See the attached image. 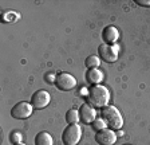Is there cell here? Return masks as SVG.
<instances>
[{
  "label": "cell",
  "instance_id": "6da1fadb",
  "mask_svg": "<svg viewBox=\"0 0 150 145\" xmlns=\"http://www.w3.org/2000/svg\"><path fill=\"white\" fill-rule=\"evenodd\" d=\"M87 101L94 107H105L109 105L110 93L103 85H93L87 90Z\"/></svg>",
  "mask_w": 150,
  "mask_h": 145
},
{
  "label": "cell",
  "instance_id": "7a4b0ae2",
  "mask_svg": "<svg viewBox=\"0 0 150 145\" xmlns=\"http://www.w3.org/2000/svg\"><path fill=\"white\" fill-rule=\"evenodd\" d=\"M102 118L107 124L110 129H121L123 125V118H122L119 110L112 105H107L102 109Z\"/></svg>",
  "mask_w": 150,
  "mask_h": 145
},
{
  "label": "cell",
  "instance_id": "3957f363",
  "mask_svg": "<svg viewBox=\"0 0 150 145\" xmlns=\"http://www.w3.org/2000/svg\"><path fill=\"white\" fill-rule=\"evenodd\" d=\"M82 139V129L78 124H71L63 130L62 141L64 145H76Z\"/></svg>",
  "mask_w": 150,
  "mask_h": 145
},
{
  "label": "cell",
  "instance_id": "277c9868",
  "mask_svg": "<svg viewBox=\"0 0 150 145\" xmlns=\"http://www.w3.org/2000/svg\"><path fill=\"white\" fill-rule=\"evenodd\" d=\"M98 53H99V58L102 60L107 63H112L115 62L117 58H118L119 54V46L118 44H106L103 43L99 46L98 48Z\"/></svg>",
  "mask_w": 150,
  "mask_h": 145
},
{
  "label": "cell",
  "instance_id": "5b68a950",
  "mask_svg": "<svg viewBox=\"0 0 150 145\" xmlns=\"http://www.w3.org/2000/svg\"><path fill=\"white\" fill-rule=\"evenodd\" d=\"M55 86L62 92H69L76 86V79L69 72H59L56 75Z\"/></svg>",
  "mask_w": 150,
  "mask_h": 145
},
{
  "label": "cell",
  "instance_id": "8992f818",
  "mask_svg": "<svg viewBox=\"0 0 150 145\" xmlns=\"http://www.w3.org/2000/svg\"><path fill=\"white\" fill-rule=\"evenodd\" d=\"M32 110H34V106L28 102H18L15 106L11 109V116L16 120H25L32 114Z\"/></svg>",
  "mask_w": 150,
  "mask_h": 145
},
{
  "label": "cell",
  "instance_id": "52a82bcc",
  "mask_svg": "<svg viewBox=\"0 0 150 145\" xmlns=\"http://www.w3.org/2000/svg\"><path fill=\"white\" fill-rule=\"evenodd\" d=\"M51 101V95L46 90H38L32 94L31 97V105L34 106V109H43Z\"/></svg>",
  "mask_w": 150,
  "mask_h": 145
},
{
  "label": "cell",
  "instance_id": "ba28073f",
  "mask_svg": "<svg viewBox=\"0 0 150 145\" xmlns=\"http://www.w3.org/2000/svg\"><path fill=\"white\" fill-rule=\"evenodd\" d=\"M117 133L112 129H102L99 132H97L95 134V141L99 145H114L117 141Z\"/></svg>",
  "mask_w": 150,
  "mask_h": 145
},
{
  "label": "cell",
  "instance_id": "9c48e42d",
  "mask_svg": "<svg viewBox=\"0 0 150 145\" xmlns=\"http://www.w3.org/2000/svg\"><path fill=\"white\" fill-rule=\"evenodd\" d=\"M79 117L84 124H93L97 118V112L90 104H83L79 109Z\"/></svg>",
  "mask_w": 150,
  "mask_h": 145
},
{
  "label": "cell",
  "instance_id": "30bf717a",
  "mask_svg": "<svg viewBox=\"0 0 150 145\" xmlns=\"http://www.w3.org/2000/svg\"><path fill=\"white\" fill-rule=\"evenodd\" d=\"M102 39L106 44H115V42L119 39V31L114 26H107L102 31Z\"/></svg>",
  "mask_w": 150,
  "mask_h": 145
},
{
  "label": "cell",
  "instance_id": "8fae6325",
  "mask_svg": "<svg viewBox=\"0 0 150 145\" xmlns=\"http://www.w3.org/2000/svg\"><path fill=\"white\" fill-rule=\"evenodd\" d=\"M86 79L91 85H100V82L103 81V72L99 69H88Z\"/></svg>",
  "mask_w": 150,
  "mask_h": 145
},
{
  "label": "cell",
  "instance_id": "7c38bea8",
  "mask_svg": "<svg viewBox=\"0 0 150 145\" xmlns=\"http://www.w3.org/2000/svg\"><path fill=\"white\" fill-rule=\"evenodd\" d=\"M35 145H54V140L50 133L39 132L35 136Z\"/></svg>",
  "mask_w": 150,
  "mask_h": 145
},
{
  "label": "cell",
  "instance_id": "4fadbf2b",
  "mask_svg": "<svg viewBox=\"0 0 150 145\" xmlns=\"http://www.w3.org/2000/svg\"><path fill=\"white\" fill-rule=\"evenodd\" d=\"M84 65H86L87 69H99L100 58L97 57V55H90V57H87V59L84 60Z\"/></svg>",
  "mask_w": 150,
  "mask_h": 145
},
{
  "label": "cell",
  "instance_id": "5bb4252c",
  "mask_svg": "<svg viewBox=\"0 0 150 145\" xmlns=\"http://www.w3.org/2000/svg\"><path fill=\"white\" fill-rule=\"evenodd\" d=\"M79 110H76V109H70L67 113H66V121H67V124H78L79 121Z\"/></svg>",
  "mask_w": 150,
  "mask_h": 145
},
{
  "label": "cell",
  "instance_id": "9a60e30c",
  "mask_svg": "<svg viewBox=\"0 0 150 145\" xmlns=\"http://www.w3.org/2000/svg\"><path fill=\"white\" fill-rule=\"evenodd\" d=\"M9 141L12 142L13 145L20 144V142L23 141V134L20 132H12L9 134Z\"/></svg>",
  "mask_w": 150,
  "mask_h": 145
},
{
  "label": "cell",
  "instance_id": "2e32d148",
  "mask_svg": "<svg viewBox=\"0 0 150 145\" xmlns=\"http://www.w3.org/2000/svg\"><path fill=\"white\" fill-rule=\"evenodd\" d=\"M106 126H107V124L105 122L103 118H95V121L93 122V128L97 130V132H99V130H102V129H106Z\"/></svg>",
  "mask_w": 150,
  "mask_h": 145
},
{
  "label": "cell",
  "instance_id": "e0dca14e",
  "mask_svg": "<svg viewBox=\"0 0 150 145\" xmlns=\"http://www.w3.org/2000/svg\"><path fill=\"white\" fill-rule=\"evenodd\" d=\"M18 18H19V15L16 12L8 11V12H6L3 16H1V20H3V22H13V20H16Z\"/></svg>",
  "mask_w": 150,
  "mask_h": 145
},
{
  "label": "cell",
  "instance_id": "ac0fdd59",
  "mask_svg": "<svg viewBox=\"0 0 150 145\" xmlns=\"http://www.w3.org/2000/svg\"><path fill=\"white\" fill-rule=\"evenodd\" d=\"M44 81H46L47 83H55L56 75L55 74H52V72H47L46 75H44Z\"/></svg>",
  "mask_w": 150,
  "mask_h": 145
},
{
  "label": "cell",
  "instance_id": "d6986e66",
  "mask_svg": "<svg viewBox=\"0 0 150 145\" xmlns=\"http://www.w3.org/2000/svg\"><path fill=\"white\" fill-rule=\"evenodd\" d=\"M139 6H145V7H150V0H137L135 1Z\"/></svg>",
  "mask_w": 150,
  "mask_h": 145
},
{
  "label": "cell",
  "instance_id": "ffe728a7",
  "mask_svg": "<svg viewBox=\"0 0 150 145\" xmlns=\"http://www.w3.org/2000/svg\"><path fill=\"white\" fill-rule=\"evenodd\" d=\"M123 134H125V133H123V130H121V129H119V130H118V133H117V136H119V137H122Z\"/></svg>",
  "mask_w": 150,
  "mask_h": 145
},
{
  "label": "cell",
  "instance_id": "44dd1931",
  "mask_svg": "<svg viewBox=\"0 0 150 145\" xmlns=\"http://www.w3.org/2000/svg\"><path fill=\"white\" fill-rule=\"evenodd\" d=\"M16 145H25V144H23V142H20V144H16Z\"/></svg>",
  "mask_w": 150,
  "mask_h": 145
},
{
  "label": "cell",
  "instance_id": "7402d4cb",
  "mask_svg": "<svg viewBox=\"0 0 150 145\" xmlns=\"http://www.w3.org/2000/svg\"><path fill=\"white\" fill-rule=\"evenodd\" d=\"M123 145H129V144H123Z\"/></svg>",
  "mask_w": 150,
  "mask_h": 145
}]
</instances>
